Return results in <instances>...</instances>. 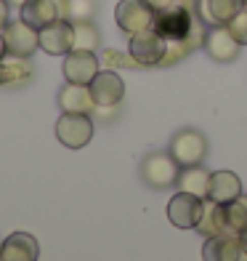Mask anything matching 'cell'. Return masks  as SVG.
<instances>
[{"mask_svg": "<svg viewBox=\"0 0 247 261\" xmlns=\"http://www.w3.org/2000/svg\"><path fill=\"white\" fill-rule=\"evenodd\" d=\"M194 19H197V14L192 11V6L175 0L168 8H160L155 14V30L165 40H186L192 32Z\"/></svg>", "mask_w": 247, "mask_h": 261, "instance_id": "obj_1", "label": "cell"}, {"mask_svg": "<svg viewBox=\"0 0 247 261\" xmlns=\"http://www.w3.org/2000/svg\"><path fill=\"white\" fill-rule=\"evenodd\" d=\"M170 155L181 168L189 165H202L205 155H207V139L194 128H183L170 139Z\"/></svg>", "mask_w": 247, "mask_h": 261, "instance_id": "obj_2", "label": "cell"}, {"mask_svg": "<svg viewBox=\"0 0 247 261\" xmlns=\"http://www.w3.org/2000/svg\"><path fill=\"white\" fill-rule=\"evenodd\" d=\"M178 173H181V165L173 160L170 152L168 155H165V152H151V155L144 158V163H141V176H144V181L155 189L175 187Z\"/></svg>", "mask_w": 247, "mask_h": 261, "instance_id": "obj_3", "label": "cell"}, {"mask_svg": "<svg viewBox=\"0 0 247 261\" xmlns=\"http://www.w3.org/2000/svg\"><path fill=\"white\" fill-rule=\"evenodd\" d=\"M155 14L157 11L146 0H120L114 8V21L125 35H136L141 30L155 27Z\"/></svg>", "mask_w": 247, "mask_h": 261, "instance_id": "obj_4", "label": "cell"}, {"mask_svg": "<svg viewBox=\"0 0 247 261\" xmlns=\"http://www.w3.org/2000/svg\"><path fill=\"white\" fill-rule=\"evenodd\" d=\"M165 51H168V40H165L155 27L131 35V59H136L138 67L162 64Z\"/></svg>", "mask_w": 247, "mask_h": 261, "instance_id": "obj_5", "label": "cell"}, {"mask_svg": "<svg viewBox=\"0 0 247 261\" xmlns=\"http://www.w3.org/2000/svg\"><path fill=\"white\" fill-rule=\"evenodd\" d=\"M56 139L69 149H82L93 139V120L90 115L80 112H61L56 123Z\"/></svg>", "mask_w": 247, "mask_h": 261, "instance_id": "obj_6", "label": "cell"}, {"mask_svg": "<svg viewBox=\"0 0 247 261\" xmlns=\"http://www.w3.org/2000/svg\"><path fill=\"white\" fill-rule=\"evenodd\" d=\"M205 200L207 197H197L189 192H175L168 203V219L173 227L178 229H197L199 219H202V211H205Z\"/></svg>", "mask_w": 247, "mask_h": 261, "instance_id": "obj_7", "label": "cell"}, {"mask_svg": "<svg viewBox=\"0 0 247 261\" xmlns=\"http://www.w3.org/2000/svg\"><path fill=\"white\" fill-rule=\"evenodd\" d=\"M3 38H6L8 56L29 59L35 51L40 48V30H35L32 24H27L24 19H19V21H8L6 30H3Z\"/></svg>", "mask_w": 247, "mask_h": 261, "instance_id": "obj_8", "label": "cell"}, {"mask_svg": "<svg viewBox=\"0 0 247 261\" xmlns=\"http://www.w3.org/2000/svg\"><path fill=\"white\" fill-rule=\"evenodd\" d=\"M88 88H90V96L96 101V107H101V110L117 107L125 96V83L117 72H112V69H104V72L99 69V75L88 83Z\"/></svg>", "mask_w": 247, "mask_h": 261, "instance_id": "obj_9", "label": "cell"}, {"mask_svg": "<svg viewBox=\"0 0 247 261\" xmlns=\"http://www.w3.org/2000/svg\"><path fill=\"white\" fill-rule=\"evenodd\" d=\"M205 261H247V245L239 234H213L202 245Z\"/></svg>", "mask_w": 247, "mask_h": 261, "instance_id": "obj_10", "label": "cell"}, {"mask_svg": "<svg viewBox=\"0 0 247 261\" xmlns=\"http://www.w3.org/2000/svg\"><path fill=\"white\" fill-rule=\"evenodd\" d=\"M99 75V59L96 51H80L72 48L64 56V77L67 83H77V86H88V83Z\"/></svg>", "mask_w": 247, "mask_h": 261, "instance_id": "obj_11", "label": "cell"}, {"mask_svg": "<svg viewBox=\"0 0 247 261\" xmlns=\"http://www.w3.org/2000/svg\"><path fill=\"white\" fill-rule=\"evenodd\" d=\"M40 48L51 56H67L75 48V27L72 21L58 19L40 30Z\"/></svg>", "mask_w": 247, "mask_h": 261, "instance_id": "obj_12", "label": "cell"}, {"mask_svg": "<svg viewBox=\"0 0 247 261\" xmlns=\"http://www.w3.org/2000/svg\"><path fill=\"white\" fill-rule=\"evenodd\" d=\"M239 40L234 38V35L229 32L226 24H215L210 27L207 35H205V51L215 59V62H234V59L239 56Z\"/></svg>", "mask_w": 247, "mask_h": 261, "instance_id": "obj_13", "label": "cell"}, {"mask_svg": "<svg viewBox=\"0 0 247 261\" xmlns=\"http://www.w3.org/2000/svg\"><path fill=\"white\" fill-rule=\"evenodd\" d=\"M38 256H40V245L27 232L8 234L3 245H0V258L3 261H38Z\"/></svg>", "mask_w": 247, "mask_h": 261, "instance_id": "obj_14", "label": "cell"}, {"mask_svg": "<svg viewBox=\"0 0 247 261\" xmlns=\"http://www.w3.org/2000/svg\"><path fill=\"white\" fill-rule=\"evenodd\" d=\"M239 195H242V181H239L237 173H231V171H215V173H210L207 200L226 205V203H231V200H237Z\"/></svg>", "mask_w": 247, "mask_h": 261, "instance_id": "obj_15", "label": "cell"}, {"mask_svg": "<svg viewBox=\"0 0 247 261\" xmlns=\"http://www.w3.org/2000/svg\"><path fill=\"white\" fill-rule=\"evenodd\" d=\"M242 6H244L242 0H197V16L202 19L207 27L229 24L231 16L237 14Z\"/></svg>", "mask_w": 247, "mask_h": 261, "instance_id": "obj_16", "label": "cell"}, {"mask_svg": "<svg viewBox=\"0 0 247 261\" xmlns=\"http://www.w3.org/2000/svg\"><path fill=\"white\" fill-rule=\"evenodd\" d=\"M58 107L61 112H80V115H90L96 110V101L90 96L88 86H77V83H67L58 91Z\"/></svg>", "mask_w": 247, "mask_h": 261, "instance_id": "obj_17", "label": "cell"}, {"mask_svg": "<svg viewBox=\"0 0 247 261\" xmlns=\"http://www.w3.org/2000/svg\"><path fill=\"white\" fill-rule=\"evenodd\" d=\"M19 11H21V19L27 24H32L35 30H43L61 19L58 16V8H56V0H27Z\"/></svg>", "mask_w": 247, "mask_h": 261, "instance_id": "obj_18", "label": "cell"}, {"mask_svg": "<svg viewBox=\"0 0 247 261\" xmlns=\"http://www.w3.org/2000/svg\"><path fill=\"white\" fill-rule=\"evenodd\" d=\"M197 232L205 234V237H213V234H231L226 227V211H223L221 203H213V200H205V211H202V219L197 224Z\"/></svg>", "mask_w": 247, "mask_h": 261, "instance_id": "obj_19", "label": "cell"}, {"mask_svg": "<svg viewBox=\"0 0 247 261\" xmlns=\"http://www.w3.org/2000/svg\"><path fill=\"white\" fill-rule=\"evenodd\" d=\"M207 184H210V173L202 165L181 168L178 181H175V187H178L181 192H189V195H197V197H207Z\"/></svg>", "mask_w": 247, "mask_h": 261, "instance_id": "obj_20", "label": "cell"}, {"mask_svg": "<svg viewBox=\"0 0 247 261\" xmlns=\"http://www.w3.org/2000/svg\"><path fill=\"white\" fill-rule=\"evenodd\" d=\"M32 75V67L27 64V59L21 56H6L0 62V86H11V83H21Z\"/></svg>", "mask_w": 247, "mask_h": 261, "instance_id": "obj_21", "label": "cell"}, {"mask_svg": "<svg viewBox=\"0 0 247 261\" xmlns=\"http://www.w3.org/2000/svg\"><path fill=\"white\" fill-rule=\"evenodd\" d=\"M226 211V227L231 234H239L242 229H247V195H239L237 200L223 205Z\"/></svg>", "mask_w": 247, "mask_h": 261, "instance_id": "obj_22", "label": "cell"}, {"mask_svg": "<svg viewBox=\"0 0 247 261\" xmlns=\"http://www.w3.org/2000/svg\"><path fill=\"white\" fill-rule=\"evenodd\" d=\"M75 27V48L80 51H96L101 43V35L93 21H72Z\"/></svg>", "mask_w": 247, "mask_h": 261, "instance_id": "obj_23", "label": "cell"}, {"mask_svg": "<svg viewBox=\"0 0 247 261\" xmlns=\"http://www.w3.org/2000/svg\"><path fill=\"white\" fill-rule=\"evenodd\" d=\"M96 14V0H69V21H90Z\"/></svg>", "mask_w": 247, "mask_h": 261, "instance_id": "obj_24", "label": "cell"}, {"mask_svg": "<svg viewBox=\"0 0 247 261\" xmlns=\"http://www.w3.org/2000/svg\"><path fill=\"white\" fill-rule=\"evenodd\" d=\"M229 32L234 35V38L239 40V45H247V6H242L237 14L231 16V21H229Z\"/></svg>", "mask_w": 247, "mask_h": 261, "instance_id": "obj_25", "label": "cell"}, {"mask_svg": "<svg viewBox=\"0 0 247 261\" xmlns=\"http://www.w3.org/2000/svg\"><path fill=\"white\" fill-rule=\"evenodd\" d=\"M8 24V0H0V32Z\"/></svg>", "mask_w": 247, "mask_h": 261, "instance_id": "obj_26", "label": "cell"}, {"mask_svg": "<svg viewBox=\"0 0 247 261\" xmlns=\"http://www.w3.org/2000/svg\"><path fill=\"white\" fill-rule=\"evenodd\" d=\"M146 3L155 8V11H160V8H168L170 3H175V0H146Z\"/></svg>", "mask_w": 247, "mask_h": 261, "instance_id": "obj_27", "label": "cell"}, {"mask_svg": "<svg viewBox=\"0 0 247 261\" xmlns=\"http://www.w3.org/2000/svg\"><path fill=\"white\" fill-rule=\"evenodd\" d=\"M8 56V48H6V38H3V32H0V62Z\"/></svg>", "mask_w": 247, "mask_h": 261, "instance_id": "obj_28", "label": "cell"}, {"mask_svg": "<svg viewBox=\"0 0 247 261\" xmlns=\"http://www.w3.org/2000/svg\"><path fill=\"white\" fill-rule=\"evenodd\" d=\"M8 3H14V6H19V8H21V6L27 3V0H8Z\"/></svg>", "mask_w": 247, "mask_h": 261, "instance_id": "obj_29", "label": "cell"}, {"mask_svg": "<svg viewBox=\"0 0 247 261\" xmlns=\"http://www.w3.org/2000/svg\"><path fill=\"white\" fill-rule=\"evenodd\" d=\"M239 237H242V240H244V245H247V229H242V232H239Z\"/></svg>", "mask_w": 247, "mask_h": 261, "instance_id": "obj_30", "label": "cell"}, {"mask_svg": "<svg viewBox=\"0 0 247 261\" xmlns=\"http://www.w3.org/2000/svg\"><path fill=\"white\" fill-rule=\"evenodd\" d=\"M242 3H244V6H247V0H242Z\"/></svg>", "mask_w": 247, "mask_h": 261, "instance_id": "obj_31", "label": "cell"}, {"mask_svg": "<svg viewBox=\"0 0 247 261\" xmlns=\"http://www.w3.org/2000/svg\"><path fill=\"white\" fill-rule=\"evenodd\" d=\"M0 261H3V258H0Z\"/></svg>", "mask_w": 247, "mask_h": 261, "instance_id": "obj_32", "label": "cell"}]
</instances>
